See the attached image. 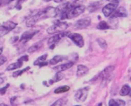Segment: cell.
Returning <instances> with one entry per match:
<instances>
[{
	"instance_id": "8",
	"label": "cell",
	"mask_w": 131,
	"mask_h": 106,
	"mask_svg": "<svg viewBox=\"0 0 131 106\" xmlns=\"http://www.w3.org/2000/svg\"><path fill=\"white\" fill-rule=\"evenodd\" d=\"M118 6V2H111L106 5L105 6H103V8H102V13H103L104 16L105 17L111 16V15L116 10Z\"/></svg>"
},
{
	"instance_id": "22",
	"label": "cell",
	"mask_w": 131,
	"mask_h": 106,
	"mask_svg": "<svg viewBox=\"0 0 131 106\" xmlns=\"http://www.w3.org/2000/svg\"><path fill=\"white\" fill-rule=\"evenodd\" d=\"M113 77H114V75H113V74H111V75L108 76V77L102 78V80H101V87H102V88L105 87V86L111 81V79L113 78Z\"/></svg>"
},
{
	"instance_id": "34",
	"label": "cell",
	"mask_w": 131,
	"mask_h": 106,
	"mask_svg": "<svg viewBox=\"0 0 131 106\" xmlns=\"http://www.w3.org/2000/svg\"><path fill=\"white\" fill-rule=\"evenodd\" d=\"M9 1H14V0H9ZM23 1H24V0H18V5H21V4H22Z\"/></svg>"
},
{
	"instance_id": "41",
	"label": "cell",
	"mask_w": 131,
	"mask_h": 106,
	"mask_svg": "<svg viewBox=\"0 0 131 106\" xmlns=\"http://www.w3.org/2000/svg\"><path fill=\"white\" fill-rule=\"evenodd\" d=\"M130 81H131V77H130Z\"/></svg>"
},
{
	"instance_id": "7",
	"label": "cell",
	"mask_w": 131,
	"mask_h": 106,
	"mask_svg": "<svg viewBox=\"0 0 131 106\" xmlns=\"http://www.w3.org/2000/svg\"><path fill=\"white\" fill-rule=\"evenodd\" d=\"M89 89L90 88L88 86L84 88H81V89H78L75 93V99L77 102H84V101L87 98L88 93H89Z\"/></svg>"
},
{
	"instance_id": "10",
	"label": "cell",
	"mask_w": 131,
	"mask_h": 106,
	"mask_svg": "<svg viewBox=\"0 0 131 106\" xmlns=\"http://www.w3.org/2000/svg\"><path fill=\"white\" fill-rule=\"evenodd\" d=\"M90 24H91V19L89 17H86V18H83L77 21L75 24H74V28L75 29H84V28L88 27Z\"/></svg>"
},
{
	"instance_id": "6",
	"label": "cell",
	"mask_w": 131,
	"mask_h": 106,
	"mask_svg": "<svg viewBox=\"0 0 131 106\" xmlns=\"http://www.w3.org/2000/svg\"><path fill=\"white\" fill-rule=\"evenodd\" d=\"M16 27V24L11 21H8L6 23H4L2 25H0V37H3L6 35L8 33L14 30Z\"/></svg>"
},
{
	"instance_id": "9",
	"label": "cell",
	"mask_w": 131,
	"mask_h": 106,
	"mask_svg": "<svg viewBox=\"0 0 131 106\" xmlns=\"http://www.w3.org/2000/svg\"><path fill=\"white\" fill-rule=\"evenodd\" d=\"M68 38L79 48H82L84 45V39H83L82 35H80L79 33H68Z\"/></svg>"
},
{
	"instance_id": "35",
	"label": "cell",
	"mask_w": 131,
	"mask_h": 106,
	"mask_svg": "<svg viewBox=\"0 0 131 106\" xmlns=\"http://www.w3.org/2000/svg\"><path fill=\"white\" fill-rule=\"evenodd\" d=\"M109 1H111V2H118L119 0H109Z\"/></svg>"
},
{
	"instance_id": "14",
	"label": "cell",
	"mask_w": 131,
	"mask_h": 106,
	"mask_svg": "<svg viewBox=\"0 0 131 106\" xmlns=\"http://www.w3.org/2000/svg\"><path fill=\"white\" fill-rule=\"evenodd\" d=\"M73 65H74V61H70V62L59 65V66H58V67H55V68H53V69L57 72H62V71H65V70L68 69V68H70L71 67H73Z\"/></svg>"
},
{
	"instance_id": "12",
	"label": "cell",
	"mask_w": 131,
	"mask_h": 106,
	"mask_svg": "<svg viewBox=\"0 0 131 106\" xmlns=\"http://www.w3.org/2000/svg\"><path fill=\"white\" fill-rule=\"evenodd\" d=\"M127 12L124 7L120 6V7H117L116 10L111 15V18H118V17H127Z\"/></svg>"
},
{
	"instance_id": "20",
	"label": "cell",
	"mask_w": 131,
	"mask_h": 106,
	"mask_svg": "<svg viewBox=\"0 0 131 106\" xmlns=\"http://www.w3.org/2000/svg\"><path fill=\"white\" fill-rule=\"evenodd\" d=\"M63 78H64V75H63V74H62L61 72H57L56 75L53 77V78L49 80V84H54V83L59 82V81L62 80Z\"/></svg>"
},
{
	"instance_id": "5",
	"label": "cell",
	"mask_w": 131,
	"mask_h": 106,
	"mask_svg": "<svg viewBox=\"0 0 131 106\" xmlns=\"http://www.w3.org/2000/svg\"><path fill=\"white\" fill-rule=\"evenodd\" d=\"M68 33H68V31H61V33H58V34L50 37V38L48 40V42H47L48 46L49 47V49H53V48L55 47V45H56V44L58 43V42L63 37L68 36Z\"/></svg>"
},
{
	"instance_id": "3",
	"label": "cell",
	"mask_w": 131,
	"mask_h": 106,
	"mask_svg": "<svg viewBox=\"0 0 131 106\" xmlns=\"http://www.w3.org/2000/svg\"><path fill=\"white\" fill-rule=\"evenodd\" d=\"M85 10V6L84 5H73L68 10L67 13V19H72L75 18L77 16H79L80 15H82Z\"/></svg>"
},
{
	"instance_id": "17",
	"label": "cell",
	"mask_w": 131,
	"mask_h": 106,
	"mask_svg": "<svg viewBox=\"0 0 131 106\" xmlns=\"http://www.w3.org/2000/svg\"><path fill=\"white\" fill-rule=\"evenodd\" d=\"M22 66H23V61L18 59L16 62L10 64L9 66L6 68V70H7V71H11V70H14V69H18V68H22Z\"/></svg>"
},
{
	"instance_id": "42",
	"label": "cell",
	"mask_w": 131,
	"mask_h": 106,
	"mask_svg": "<svg viewBox=\"0 0 131 106\" xmlns=\"http://www.w3.org/2000/svg\"><path fill=\"white\" fill-rule=\"evenodd\" d=\"M0 75H1V74H0Z\"/></svg>"
},
{
	"instance_id": "21",
	"label": "cell",
	"mask_w": 131,
	"mask_h": 106,
	"mask_svg": "<svg viewBox=\"0 0 131 106\" xmlns=\"http://www.w3.org/2000/svg\"><path fill=\"white\" fill-rule=\"evenodd\" d=\"M124 106L126 105V102L122 100H116V99H111L109 101V106Z\"/></svg>"
},
{
	"instance_id": "38",
	"label": "cell",
	"mask_w": 131,
	"mask_h": 106,
	"mask_svg": "<svg viewBox=\"0 0 131 106\" xmlns=\"http://www.w3.org/2000/svg\"><path fill=\"white\" fill-rule=\"evenodd\" d=\"M128 95H129V97H131V89H130V92H129Z\"/></svg>"
},
{
	"instance_id": "40",
	"label": "cell",
	"mask_w": 131,
	"mask_h": 106,
	"mask_svg": "<svg viewBox=\"0 0 131 106\" xmlns=\"http://www.w3.org/2000/svg\"><path fill=\"white\" fill-rule=\"evenodd\" d=\"M45 1H47V2H49V1H51V0H45Z\"/></svg>"
},
{
	"instance_id": "29",
	"label": "cell",
	"mask_w": 131,
	"mask_h": 106,
	"mask_svg": "<svg viewBox=\"0 0 131 106\" xmlns=\"http://www.w3.org/2000/svg\"><path fill=\"white\" fill-rule=\"evenodd\" d=\"M64 104V99H59L57 102H55L54 103L52 104V106H58V105H63Z\"/></svg>"
},
{
	"instance_id": "15",
	"label": "cell",
	"mask_w": 131,
	"mask_h": 106,
	"mask_svg": "<svg viewBox=\"0 0 131 106\" xmlns=\"http://www.w3.org/2000/svg\"><path fill=\"white\" fill-rule=\"evenodd\" d=\"M47 57L48 55L47 54H44V55L40 56V57H39L38 59H36V60L34 61V63L33 64L35 65V66H39V67H44V66H47L48 65V62L46 61V59H47Z\"/></svg>"
},
{
	"instance_id": "19",
	"label": "cell",
	"mask_w": 131,
	"mask_h": 106,
	"mask_svg": "<svg viewBox=\"0 0 131 106\" xmlns=\"http://www.w3.org/2000/svg\"><path fill=\"white\" fill-rule=\"evenodd\" d=\"M67 59V57H65V56L57 55V56H55L53 59H51L49 63L50 65H56V64H58V62H61V61H63L64 59Z\"/></svg>"
},
{
	"instance_id": "25",
	"label": "cell",
	"mask_w": 131,
	"mask_h": 106,
	"mask_svg": "<svg viewBox=\"0 0 131 106\" xmlns=\"http://www.w3.org/2000/svg\"><path fill=\"white\" fill-rule=\"evenodd\" d=\"M101 6V3L100 2H97V3H92L90 4V6H88V9H89L90 12H94V11H97L99 7Z\"/></svg>"
},
{
	"instance_id": "26",
	"label": "cell",
	"mask_w": 131,
	"mask_h": 106,
	"mask_svg": "<svg viewBox=\"0 0 131 106\" xmlns=\"http://www.w3.org/2000/svg\"><path fill=\"white\" fill-rule=\"evenodd\" d=\"M111 26L110 24H108V23L106 22H100L97 25V29H100V30H107V29H110Z\"/></svg>"
},
{
	"instance_id": "36",
	"label": "cell",
	"mask_w": 131,
	"mask_h": 106,
	"mask_svg": "<svg viewBox=\"0 0 131 106\" xmlns=\"http://www.w3.org/2000/svg\"><path fill=\"white\" fill-rule=\"evenodd\" d=\"M3 81H4V79L0 78V84H2V83H3Z\"/></svg>"
},
{
	"instance_id": "27",
	"label": "cell",
	"mask_w": 131,
	"mask_h": 106,
	"mask_svg": "<svg viewBox=\"0 0 131 106\" xmlns=\"http://www.w3.org/2000/svg\"><path fill=\"white\" fill-rule=\"evenodd\" d=\"M97 42H98L99 46H100L102 49H105L106 48H107V43H106V41L103 40V39H98V40H97Z\"/></svg>"
},
{
	"instance_id": "11",
	"label": "cell",
	"mask_w": 131,
	"mask_h": 106,
	"mask_svg": "<svg viewBox=\"0 0 131 106\" xmlns=\"http://www.w3.org/2000/svg\"><path fill=\"white\" fill-rule=\"evenodd\" d=\"M36 33H38V30H32V31H24V33H23L22 36H21L20 41L22 42V43H25V42H27L28 40H31Z\"/></svg>"
},
{
	"instance_id": "24",
	"label": "cell",
	"mask_w": 131,
	"mask_h": 106,
	"mask_svg": "<svg viewBox=\"0 0 131 106\" xmlns=\"http://www.w3.org/2000/svg\"><path fill=\"white\" fill-rule=\"evenodd\" d=\"M69 86H60V87H58L57 89H55L54 93H65V92H68L69 91Z\"/></svg>"
},
{
	"instance_id": "13",
	"label": "cell",
	"mask_w": 131,
	"mask_h": 106,
	"mask_svg": "<svg viewBox=\"0 0 131 106\" xmlns=\"http://www.w3.org/2000/svg\"><path fill=\"white\" fill-rule=\"evenodd\" d=\"M113 70H114V67L113 66L107 67L106 68H104L103 71L101 72L100 75H99L98 77H95V79H101V80H102V78H104V77H108V76H110L111 74H112Z\"/></svg>"
},
{
	"instance_id": "32",
	"label": "cell",
	"mask_w": 131,
	"mask_h": 106,
	"mask_svg": "<svg viewBox=\"0 0 131 106\" xmlns=\"http://www.w3.org/2000/svg\"><path fill=\"white\" fill-rule=\"evenodd\" d=\"M28 59H29V58H28V56L27 55H25V56H23L22 58H20V60H22V61H28Z\"/></svg>"
},
{
	"instance_id": "16",
	"label": "cell",
	"mask_w": 131,
	"mask_h": 106,
	"mask_svg": "<svg viewBox=\"0 0 131 106\" xmlns=\"http://www.w3.org/2000/svg\"><path fill=\"white\" fill-rule=\"evenodd\" d=\"M88 72H89V69H88V68L86 66H84V65H78L77 66V77H84Z\"/></svg>"
},
{
	"instance_id": "1",
	"label": "cell",
	"mask_w": 131,
	"mask_h": 106,
	"mask_svg": "<svg viewBox=\"0 0 131 106\" xmlns=\"http://www.w3.org/2000/svg\"><path fill=\"white\" fill-rule=\"evenodd\" d=\"M56 16V10L54 7H48L46 9L40 10L37 14H35L34 15L31 16L27 21H26V25L28 27H31L34 25L36 23H38L39 21L42 20V19L46 18H50V17Z\"/></svg>"
},
{
	"instance_id": "23",
	"label": "cell",
	"mask_w": 131,
	"mask_h": 106,
	"mask_svg": "<svg viewBox=\"0 0 131 106\" xmlns=\"http://www.w3.org/2000/svg\"><path fill=\"white\" fill-rule=\"evenodd\" d=\"M130 89H131V88L129 87L127 84H125V86H122V88L120 89L119 94L121 95V96H126V95H128L129 92H130Z\"/></svg>"
},
{
	"instance_id": "28",
	"label": "cell",
	"mask_w": 131,
	"mask_h": 106,
	"mask_svg": "<svg viewBox=\"0 0 131 106\" xmlns=\"http://www.w3.org/2000/svg\"><path fill=\"white\" fill-rule=\"evenodd\" d=\"M30 69V68L29 67H27L26 68H24V69H23V70H20V71H16V72H15V73L13 74V77H19V76H21L22 74H24L25 71H27V70H29Z\"/></svg>"
},
{
	"instance_id": "37",
	"label": "cell",
	"mask_w": 131,
	"mask_h": 106,
	"mask_svg": "<svg viewBox=\"0 0 131 106\" xmlns=\"http://www.w3.org/2000/svg\"><path fill=\"white\" fill-rule=\"evenodd\" d=\"M2 51H3V49H2V48H0V55H1V53H2Z\"/></svg>"
},
{
	"instance_id": "39",
	"label": "cell",
	"mask_w": 131,
	"mask_h": 106,
	"mask_svg": "<svg viewBox=\"0 0 131 106\" xmlns=\"http://www.w3.org/2000/svg\"><path fill=\"white\" fill-rule=\"evenodd\" d=\"M2 2H3V0H0V5L2 4Z\"/></svg>"
},
{
	"instance_id": "2",
	"label": "cell",
	"mask_w": 131,
	"mask_h": 106,
	"mask_svg": "<svg viewBox=\"0 0 131 106\" xmlns=\"http://www.w3.org/2000/svg\"><path fill=\"white\" fill-rule=\"evenodd\" d=\"M73 6L72 3H62L60 4L58 7L55 8L56 10V17H58L60 21L67 19V13L68 10Z\"/></svg>"
},
{
	"instance_id": "18",
	"label": "cell",
	"mask_w": 131,
	"mask_h": 106,
	"mask_svg": "<svg viewBox=\"0 0 131 106\" xmlns=\"http://www.w3.org/2000/svg\"><path fill=\"white\" fill-rule=\"evenodd\" d=\"M42 44H43V41H42V40H40V41H39V42H36V43L33 44L32 46H31V47L28 49V52L32 53V52H35V51L39 50V49L41 48Z\"/></svg>"
},
{
	"instance_id": "31",
	"label": "cell",
	"mask_w": 131,
	"mask_h": 106,
	"mask_svg": "<svg viewBox=\"0 0 131 106\" xmlns=\"http://www.w3.org/2000/svg\"><path fill=\"white\" fill-rule=\"evenodd\" d=\"M8 86H8V84H7V86H5L4 88H2V89L0 90V93H1V94H4V93H5V92L6 91V89H7V87H8Z\"/></svg>"
},
{
	"instance_id": "30",
	"label": "cell",
	"mask_w": 131,
	"mask_h": 106,
	"mask_svg": "<svg viewBox=\"0 0 131 106\" xmlns=\"http://www.w3.org/2000/svg\"><path fill=\"white\" fill-rule=\"evenodd\" d=\"M6 62V58L4 57V56H1L0 55V66H2L3 64Z\"/></svg>"
},
{
	"instance_id": "4",
	"label": "cell",
	"mask_w": 131,
	"mask_h": 106,
	"mask_svg": "<svg viewBox=\"0 0 131 106\" xmlns=\"http://www.w3.org/2000/svg\"><path fill=\"white\" fill-rule=\"evenodd\" d=\"M68 24L65 22H62V21H57L53 25H51L50 27L48 28L47 31L49 34H53V33H58L64 31L68 29Z\"/></svg>"
},
{
	"instance_id": "33",
	"label": "cell",
	"mask_w": 131,
	"mask_h": 106,
	"mask_svg": "<svg viewBox=\"0 0 131 106\" xmlns=\"http://www.w3.org/2000/svg\"><path fill=\"white\" fill-rule=\"evenodd\" d=\"M54 1H55V3H58V4L60 3V4H61V3L65 2L66 0H54Z\"/></svg>"
}]
</instances>
